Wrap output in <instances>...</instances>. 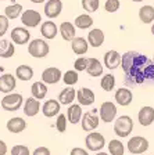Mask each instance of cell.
Listing matches in <instances>:
<instances>
[{"mask_svg":"<svg viewBox=\"0 0 154 155\" xmlns=\"http://www.w3.org/2000/svg\"><path fill=\"white\" fill-rule=\"evenodd\" d=\"M122 71L125 74V78L132 83L142 84L147 81L154 79V62L153 60L145 54L138 51H126L121 55V65Z\"/></svg>","mask_w":154,"mask_h":155,"instance_id":"cell-1","label":"cell"},{"mask_svg":"<svg viewBox=\"0 0 154 155\" xmlns=\"http://www.w3.org/2000/svg\"><path fill=\"white\" fill-rule=\"evenodd\" d=\"M28 53L33 58H45L50 53V46L43 39H33L28 43Z\"/></svg>","mask_w":154,"mask_h":155,"instance_id":"cell-2","label":"cell"},{"mask_svg":"<svg viewBox=\"0 0 154 155\" xmlns=\"http://www.w3.org/2000/svg\"><path fill=\"white\" fill-rule=\"evenodd\" d=\"M24 103V97L22 94L15 93V91H11V93H7L6 96L0 100L2 104V108L4 111H9V112H15L18 111Z\"/></svg>","mask_w":154,"mask_h":155,"instance_id":"cell-3","label":"cell"},{"mask_svg":"<svg viewBox=\"0 0 154 155\" xmlns=\"http://www.w3.org/2000/svg\"><path fill=\"white\" fill-rule=\"evenodd\" d=\"M133 130V120L129 115H122L117 118L114 122V133L118 137H128Z\"/></svg>","mask_w":154,"mask_h":155,"instance_id":"cell-4","label":"cell"},{"mask_svg":"<svg viewBox=\"0 0 154 155\" xmlns=\"http://www.w3.org/2000/svg\"><path fill=\"white\" fill-rule=\"evenodd\" d=\"M100 123V116H99V111L97 110H92L89 112H85L82 115V119H80V126H82V130L85 132H93L99 127Z\"/></svg>","mask_w":154,"mask_h":155,"instance_id":"cell-5","label":"cell"},{"mask_svg":"<svg viewBox=\"0 0 154 155\" xmlns=\"http://www.w3.org/2000/svg\"><path fill=\"white\" fill-rule=\"evenodd\" d=\"M126 148L133 155L145 154L149 150V140L146 137H142V136H133V137L129 139L128 144H126Z\"/></svg>","mask_w":154,"mask_h":155,"instance_id":"cell-6","label":"cell"},{"mask_svg":"<svg viewBox=\"0 0 154 155\" xmlns=\"http://www.w3.org/2000/svg\"><path fill=\"white\" fill-rule=\"evenodd\" d=\"M85 144H86V148L89 151H93V152H97V151H101L106 145V139L104 136L99 132H89V134L86 136L85 139Z\"/></svg>","mask_w":154,"mask_h":155,"instance_id":"cell-7","label":"cell"},{"mask_svg":"<svg viewBox=\"0 0 154 155\" xmlns=\"http://www.w3.org/2000/svg\"><path fill=\"white\" fill-rule=\"evenodd\" d=\"M19 18H21V22H22V25L25 28H36L38 25L42 24V14L32 8L22 11Z\"/></svg>","mask_w":154,"mask_h":155,"instance_id":"cell-8","label":"cell"},{"mask_svg":"<svg viewBox=\"0 0 154 155\" xmlns=\"http://www.w3.org/2000/svg\"><path fill=\"white\" fill-rule=\"evenodd\" d=\"M10 38H11V42L17 46H24L28 45L29 40H31V32L28 31V28L25 26H15V28L11 29V33H10Z\"/></svg>","mask_w":154,"mask_h":155,"instance_id":"cell-9","label":"cell"},{"mask_svg":"<svg viewBox=\"0 0 154 155\" xmlns=\"http://www.w3.org/2000/svg\"><path fill=\"white\" fill-rule=\"evenodd\" d=\"M100 112H99V116H100V120L104 123H111L112 120L115 119L117 116V105L112 101H104L101 103L100 105Z\"/></svg>","mask_w":154,"mask_h":155,"instance_id":"cell-10","label":"cell"},{"mask_svg":"<svg viewBox=\"0 0 154 155\" xmlns=\"http://www.w3.org/2000/svg\"><path fill=\"white\" fill-rule=\"evenodd\" d=\"M63 78V72L60 68L49 67L42 72V82L46 84H57Z\"/></svg>","mask_w":154,"mask_h":155,"instance_id":"cell-11","label":"cell"},{"mask_svg":"<svg viewBox=\"0 0 154 155\" xmlns=\"http://www.w3.org/2000/svg\"><path fill=\"white\" fill-rule=\"evenodd\" d=\"M77 100L78 104H80L82 107H89L94 103L96 96H94V91L89 87H80L77 91Z\"/></svg>","mask_w":154,"mask_h":155,"instance_id":"cell-12","label":"cell"},{"mask_svg":"<svg viewBox=\"0 0 154 155\" xmlns=\"http://www.w3.org/2000/svg\"><path fill=\"white\" fill-rule=\"evenodd\" d=\"M63 11V2L61 0H47L45 3V15L49 19H54Z\"/></svg>","mask_w":154,"mask_h":155,"instance_id":"cell-13","label":"cell"},{"mask_svg":"<svg viewBox=\"0 0 154 155\" xmlns=\"http://www.w3.org/2000/svg\"><path fill=\"white\" fill-rule=\"evenodd\" d=\"M17 87V78L11 74L0 75V93H11Z\"/></svg>","mask_w":154,"mask_h":155,"instance_id":"cell-14","label":"cell"},{"mask_svg":"<svg viewBox=\"0 0 154 155\" xmlns=\"http://www.w3.org/2000/svg\"><path fill=\"white\" fill-rule=\"evenodd\" d=\"M103 62H104V67L108 68L110 71L112 69H117L121 65V54H119L117 50H108L104 54L103 58Z\"/></svg>","mask_w":154,"mask_h":155,"instance_id":"cell-15","label":"cell"},{"mask_svg":"<svg viewBox=\"0 0 154 155\" xmlns=\"http://www.w3.org/2000/svg\"><path fill=\"white\" fill-rule=\"evenodd\" d=\"M117 104L121 107H128L131 105V103L133 101V93L129 90L128 87H119L118 90L114 94Z\"/></svg>","mask_w":154,"mask_h":155,"instance_id":"cell-16","label":"cell"},{"mask_svg":"<svg viewBox=\"0 0 154 155\" xmlns=\"http://www.w3.org/2000/svg\"><path fill=\"white\" fill-rule=\"evenodd\" d=\"M6 129L13 134H18V133H22L26 129V122L21 116H14V118H10L7 120Z\"/></svg>","mask_w":154,"mask_h":155,"instance_id":"cell-17","label":"cell"},{"mask_svg":"<svg viewBox=\"0 0 154 155\" xmlns=\"http://www.w3.org/2000/svg\"><path fill=\"white\" fill-rule=\"evenodd\" d=\"M138 120L142 126H150L154 122V108L150 105H145L142 107L138 112Z\"/></svg>","mask_w":154,"mask_h":155,"instance_id":"cell-18","label":"cell"},{"mask_svg":"<svg viewBox=\"0 0 154 155\" xmlns=\"http://www.w3.org/2000/svg\"><path fill=\"white\" fill-rule=\"evenodd\" d=\"M40 108H42V105H40V101L36 100L35 97H29V98H26V100H24V114H25L26 116H31V118H33V116L38 115V112L40 111Z\"/></svg>","mask_w":154,"mask_h":155,"instance_id":"cell-19","label":"cell"},{"mask_svg":"<svg viewBox=\"0 0 154 155\" xmlns=\"http://www.w3.org/2000/svg\"><path fill=\"white\" fill-rule=\"evenodd\" d=\"M60 110H61V104L58 100H47L45 101V104L42 105V114L46 116V118H53V116L58 115L60 114Z\"/></svg>","mask_w":154,"mask_h":155,"instance_id":"cell-20","label":"cell"},{"mask_svg":"<svg viewBox=\"0 0 154 155\" xmlns=\"http://www.w3.org/2000/svg\"><path fill=\"white\" fill-rule=\"evenodd\" d=\"M82 115H84V111H82V105L80 104H71L67 108V119L70 123L72 125H77L80 122L82 119Z\"/></svg>","mask_w":154,"mask_h":155,"instance_id":"cell-21","label":"cell"},{"mask_svg":"<svg viewBox=\"0 0 154 155\" xmlns=\"http://www.w3.org/2000/svg\"><path fill=\"white\" fill-rule=\"evenodd\" d=\"M57 100L60 101L61 105H71L77 100V89H74L72 86H68L65 89H63L60 91V94H58Z\"/></svg>","mask_w":154,"mask_h":155,"instance_id":"cell-22","label":"cell"},{"mask_svg":"<svg viewBox=\"0 0 154 155\" xmlns=\"http://www.w3.org/2000/svg\"><path fill=\"white\" fill-rule=\"evenodd\" d=\"M103 71H104V67L100 62V60L94 57L87 58V67H86V72L89 76L92 78H99L103 75Z\"/></svg>","mask_w":154,"mask_h":155,"instance_id":"cell-23","label":"cell"},{"mask_svg":"<svg viewBox=\"0 0 154 155\" xmlns=\"http://www.w3.org/2000/svg\"><path fill=\"white\" fill-rule=\"evenodd\" d=\"M58 32H60L61 38L64 39L65 42H71V40L77 36V26H75L74 24L65 21V22L60 24V26H58Z\"/></svg>","mask_w":154,"mask_h":155,"instance_id":"cell-24","label":"cell"},{"mask_svg":"<svg viewBox=\"0 0 154 155\" xmlns=\"http://www.w3.org/2000/svg\"><path fill=\"white\" fill-rule=\"evenodd\" d=\"M40 33L42 36L46 39V40H51V39H54L58 33V26L56 25L51 19L49 21H45V22L40 24Z\"/></svg>","mask_w":154,"mask_h":155,"instance_id":"cell-25","label":"cell"},{"mask_svg":"<svg viewBox=\"0 0 154 155\" xmlns=\"http://www.w3.org/2000/svg\"><path fill=\"white\" fill-rule=\"evenodd\" d=\"M71 48H72V51L75 53L77 55H84L87 53L89 50V43L85 38H80V36H75L72 40H71Z\"/></svg>","mask_w":154,"mask_h":155,"instance_id":"cell-26","label":"cell"},{"mask_svg":"<svg viewBox=\"0 0 154 155\" xmlns=\"http://www.w3.org/2000/svg\"><path fill=\"white\" fill-rule=\"evenodd\" d=\"M86 40L89 43V46H92V47H100L104 43V32L100 28L90 29Z\"/></svg>","mask_w":154,"mask_h":155,"instance_id":"cell-27","label":"cell"},{"mask_svg":"<svg viewBox=\"0 0 154 155\" xmlns=\"http://www.w3.org/2000/svg\"><path fill=\"white\" fill-rule=\"evenodd\" d=\"M47 84L45 82L39 81V82H33L32 86H31V94L32 97H35L36 100H43L46 96H47Z\"/></svg>","mask_w":154,"mask_h":155,"instance_id":"cell-28","label":"cell"},{"mask_svg":"<svg viewBox=\"0 0 154 155\" xmlns=\"http://www.w3.org/2000/svg\"><path fill=\"white\" fill-rule=\"evenodd\" d=\"M15 54V46L11 40L0 39V57L2 58H11Z\"/></svg>","mask_w":154,"mask_h":155,"instance_id":"cell-29","label":"cell"},{"mask_svg":"<svg viewBox=\"0 0 154 155\" xmlns=\"http://www.w3.org/2000/svg\"><path fill=\"white\" fill-rule=\"evenodd\" d=\"M15 78L19 79V81L22 82H28L31 81L33 78V68L31 65H26V64H22L17 67L15 69Z\"/></svg>","mask_w":154,"mask_h":155,"instance_id":"cell-30","label":"cell"},{"mask_svg":"<svg viewBox=\"0 0 154 155\" xmlns=\"http://www.w3.org/2000/svg\"><path fill=\"white\" fill-rule=\"evenodd\" d=\"M139 19L143 24H153L154 22V7L153 6H142L139 8Z\"/></svg>","mask_w":154,"mask_h":155,"instance_id":"cell-31","label":"cell"},{"mask_svg":"<svg viewBox=\"0 0 154 155\" xmlns=\"http://www.w3.org/2000/svg\"><path fill=\"white\" fill-rule=\"evenodd\" d=\"M93 18L89 15V14H80V15H78L77 18H75V22L74 25L77 26L78 29H82V31H85V29H89L93 26Z\"/></svg>","mask_w":154,"mask_h":155,"instance_id":"cell-32","label":"cell"},{"mask_svg":"<svg viewBox=\"0 0 154 155\" xmlns=\"http://www.w3.org/2000/svg\"><path fill=\"white\" fill-rule=\"evenodd\" d=\"M22 14V6L19 3H13L4 8V15L9 19H17Z\"/></svg>","mask_w":154,"mask_h":155,"instance_id":"cell-33","label":"cell"},{"mask_svg":"<svg viewBox=\"0 0 154 155\" xmlns=\"http://www.w3.org/2000/svg\"><path fill=\"white\" fill-rule=\"evenodd\" d=\"M108 152L111 155H124L125 154V145L122 144L121 140L114 139L108 143Z\"/></svg>","mask_w":154,"mask_h":155,"instance_id":"cell-34","label":"cell"},{"mask_svg":"<svg viewBox=\"0 0 154 155\" xmlns=\"http://www.w3.org/2000/svg\"><path fill=\"white\" fill-rule=\"evenodd\" d=\"M100 86L104 91H111L114 90L115 87V76L111 74H107V75H103L101 81H100Z\"/></svg>","mask_w":154,"mask_h":155,"instance_id":"cell-35","label":"cell"},{"mask_svg":"<svg viewBox=\"0 0 154 155\" xmlns=\"http://www.w3.org/2000/svg\"><path fill=\"white\" fill-rule=\"evenodd\" d=\"M78 79H79V76H78V71H75V69H70V71H67L65 74H63V78H61V81L65 83V86H74V84H77Z\"/></svg>","mask_w":154,"mask_h":155,"instance_id":"cell-36","label":"cell"},{"mask_svg":"<svg viewBox=\"0 0 154 155\" xmlns=\"http://www.w3.org/2000/svg\"><path fill=\"white\" fill-rule=\"evenodd\" d=\"M100 0H82V8L86 13H96L99 10Z\"/></svg>","mask_w":154,"mask_h":155,"instance_id":"cell-37","label":"cell"},{"mask_svg":"<svg viewBox=\"0 0 154 155\" xmlns=\"http://www.w3.org/2000/svg\"><path fill=\"white\" fill-rule=\"evenodd\" d=\"M67 115H64V114H58L57 115V119H56V129L58 130L60 133H64L65 130H67Z\"/></svg>","mask_w":154,"mask_h":155,"instance_id":"cell-38","label":"cell"},{"mask_svg":"<svg viewBox=\"0 0 154 155\" xmlns=\"http://www.w3.org/2000/svg\"><path fill=\"white\" fill-rule=\"evenodd\" d=\"M121 7V2L119 0H107L104 3V10L107 13H117Z\"/></svg>","mask_w":154,"mask_h":155,"instance_id":"cell-39","label":"cell"},{"mask_svg":"<svg viewBox=\"0 0 154 155\" xmlns=\"http://www.w3.org/2000/svg\"><path fill=\"white\" fill-rule=\"evenodd\" d=\"M9 26H10V19L4 14H0V38H3L7 33Z\"/></svg>","mask_w":154,"mask_h":155,"instance_id":"cell-40","label":"cell"},{"mask_svg":"<svg viewBox=\"0 0 154 155\" xmlns=\"http://www.w3.org/2000/svg\"><path fill=\"white\" fill-rule=\"evenodd\" d=\"M11 155H31V151L26 145L17 144L11 148Z\"/></svg>","mask_w":154,"mask_h":155,"instance_id":"cell-41","label":"cell"},{"mask_svg":"<svg viewBox=\"0 0 154 155\" xmlns=\"http://www.w3.org/2000/svg\"><path fill=\"white\" fill-rule=\"evenodd\" d=\"M86 67H87V58L86 57H79L75 60V62H74L75 71H78V72L86 71Z\"/></svg>","mask_w":154,"mask_h":155,"instance_id":"cell-42","label":"cell"},{"mask_svg":"<svg viewBox=\"0 0 154 155\" xmlns=\"http://www.w3.org/2000/svg\"><path fill=\"white\" fill-rule=\"evenodd\" d=\"M32 155H50V150L47 147H38L33 150Z\"/></svg>","mask_w":154,"mask_h":155,"instance_id":"cell-43","label":"cell"},{"mask_svg":"<svg viewBox=\"0 0 154 155\" xmlns=\"http://www.w3.org/2000/svg\"><path fill=\"white\" fill-rule=\"evenodd\" d=\"M70 155H89V152L85 148H80V147H75V148L71 150Z\"/></svg>","mask_w":154,"mask_h":155,"instance_id":"cell-44","label":"cell"},{"mask_svg":"<svg viewBox=\"0 0 154 155\" xmlns=\"http://www.w3.org/2000/svg\"><path fill=\"white\" fill-rule=\"evenodd\" d=\"M9 148H7V144L3 141V140H0V155H6Z\"/></svg>","mask_w":154,"mask_h":155,"instance_id":"cell-45","label":"cell"},{"mask_svg":"<svg viewBox=\"0 0 154 155\" xmlns=\"http://www.w3.org/2000/svg\"><path fill=\"white\" fill-rule=\"evenodd\" d=\"M29 2H32V3H36V4H40V3H43V2H46V0H29Z\"/></svg>","mask_w":154,"mask_h":155,"instance_id":"cell-46","label":"cell"},{"mask_svg":"<svg viewBox=\"0 0 154 155\" xmlns=\"http://www.w3.org/2000/svg\"><path fill=\"white\" fill-rule=\"evenodd\" d=\"M96 155H108V154H107V152H103V151H100V152L97 151V152H96Z\"/></svg>","mask_w":154,"mask_h":155,"instance_id":"cell-47","label":"cell"},{"mask_svg":"<svg viewBox=\"0 0 154 155\" xmlns=\"http://www.w3.org/2000/svg\"><path fill=\"white\" fill-rule=\"evenodd\" d=\"M151 33H153V36H154V22L151 24Z\"/></svg>","mask_w":154,"mask_h":155,"instance_id":"cell-48","label":"cell"},{"mask_svg":"<svg viewBox=\"0 0 154 155\" xmlns=\"http://www.w3.org/2000/svg\"><path fill=\"white\" fill-rule=\"evenodd\" d=\"M131 2H133V3H140V2H143V0H131Z\"/></svg>","mask_w":154,"mask_h":155,"instance_id":"cell-49","label":"cell"},{"mask_svg":"<svg viewBox=\"0 0 154 155\" xmlns=\"http://www.w3.org/2000/svg\"><path fill=\"white\" fill-rule=\"evenodd\" d=\"M2 71H3V68H2V67H0V72H2Z\"/></svg>","mask_w":154,"mask_h":155,"instance_id":"cell-50","label":"cell"},{"mask_svg":"<svg viewBox=\"0 0 154 155\" xmlns=\"http://www.w3.org/2000/svg\"><path fill=\"white\" fill-rule=\"evenodd\" d=\"M153 62H154V55H153Z\"/></svg>","mask_w":154,"mask_h":155,"instance_id":"cell-51","label":"cell"},{"mask_svg":"<svg viewBox=\"0 0 154 155\" xmlns=\"http://www.w3.org/2000/svg\"><path fill=\"white\" fill-rule=\"evenodd\" d=\"M0 2H3V0H0Z\"/></svg>","mask_w":154,"mask_h":155,"instance_id":"cell-52","label":"cell"}]
</instances>
